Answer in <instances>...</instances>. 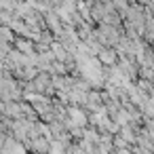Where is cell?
<instances>
[{
    "label": "cell",
    "instance_id": "1",
    "mask_svg": "<svg viewBox=\"0 0 154 154\" xmlns=\"http://www.w3.org/2000/svg\"><path fill=\"white\" fill-rule=\"evenodd\" d=\"M99 61L110 66V63H114V61H116V55H114L112 51H101V53H99Z\"/></svg>",
    "mask_w": 154,
    "mask_h": 154
}]
</instances>
